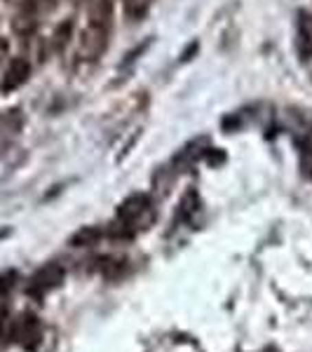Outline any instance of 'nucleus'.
I'll list each match as a JSON object with an SVG mask.
<instances>
[{"label": "nucleus", "instance_id": "6e6552de", "mask_svg": "<svg viewBox=\"0 0 312 352\" xmlns=\"http://www.w3.org/2000/svg\"><path fill=\"white\" fill-rule=\"evenodd\" d=\"M296 47H298V54H300V59H303V61L312 56V26H310L308 14H305V12H300V19H298Z\"/></svg>", "mask_w": 312, "mask_h": 352}, {"label": "nucleus", "instance_id": "423d86ee", "mask_svg": "<svg viewBox=\"0 0 312 352\" xmlns=\"http://www.w3.org/2000/svg\"><path fill=\"white\" fill-rule=\"evenodd\" d=\"M21 124H24V118H21V113L16 109L0 113V144L12 141L21 132Z\"/></svg>", "mask_w": 312, "mask_h": 352}, {"label": "nucleus", "instance_id": "4468645a", "mask_svg": "<svg viewBox=\"0 0 312 352\" xmlns=\"http://www.w3.org/2000/svg\"><path fill=\"white\" fill-rule=\"evenodd\" d=\"M8 3L19 5V8H28V5H31V0H8Z\"/></svg>", "mask_w": 312, "mask_h": 352}, {"label": "nucleus", "instance_id": "f257e3e1", "mask_svg": "<svg viewBox=\"0 0 312 352\" xmlns=\"http://www.w3.org/2000/svg\"><path fill=\"white\" fill-rule=\"evenodd\" d=\"M118 219L127 230L146 228V223H151L153 219V202L148 195H129L127 200L118 209Z\"/></svg>", "mask_w": 312, "mask_h": 352}, {"label": "nucleus", "instance_id": "7ed1b4c3", "mask_svg": "<svg viewBox=\"0 0 312 352\" xmlns=\"http://www.w3.org/2000/svg\"><path fill=\"white\" fill-rule=\"evenodd\" d=\"M64 282V268H61L59 263H47L43 265L41 270L36 272V275L28 280V296H36L41 298L45 296L47 292H52V289H56Z\"/></svg>", "mask_w": 312, "mask_h": 352}, {"label": "nucleus", "instance_id": "20e7f679", "mask_svg": "<svg viewBox=\"0 0 312 352\" xmlns=\"http://www.w3.org/2000/svg\"><path fill=\"white\" fill-rule=\"evenodd\" d=\"M10 336H12L16 343H21L26 350H33L38 343H41V322H38L36 315H21L19 320L12 322V329H10Z\"/></svg>", "mask_w": 312, "mask_h": 352}, {"label": "nucleus", "instance_id": "9d476101", "mask_svg": "<svg viewBox=\"0 0 312 352\" xmlns=\"http://www.w3.org/2000/svg\"><path fill=\"white\" fill-rule=\"evenodd\" d=\"M101 228H96V226H85V228H80L76 232V235L71 237V247L80 249V247H92V244H96L101 240Z\"/></svg>", "mask_w": 312, "mask_h": 352}, {"label": "nucleus", "instance_id": "9b49d317", "mask_svg": "<svg viewBox=\"0 0 312 352\" xmlns=\"http://www.w3.org/2000/svg\"><path fill=\"white\" fill-rule=\"evenodd\" d=\"M71 28H73V24L71 21H64L59 28H56V33H54V47L59 50V47H64L66 45V41L71 38Z\"/></svg>", "mask_w": 312, "mask_h": 352}, {"label": "nucleus", "instance_id": "1a4fd4ad", "mask_svg": "<svg viewBox=\"0 0 312 352\" xmlns=\"http://www.w3.org/2000/svg\"><path fill=\"white\" fill-rule=\"evenodd\" d=\"M36 14H33L31 5L28 8H21V12L12 19V31L16 33V36H31L33 31H36Z\"/></svg>", "mask_w": 312, "mask_h": 352}, {"label": "nucleus", "instance_id": "0eeeda50", "mask_svg": "<svg viewBox=\"0 0 312 352\" xmlns=\"http://www.w3.org/2000/svg\"><path fill=\"white\" fill-rule=\"evenodd\" d=\"M113 19V3L111 0H89V19L87 24L109 28Z\"/></svg>", "mask_w": 312, "mask_h": 352}, {"label": "nucleus", "instance_id": "f03ea898", "mask_svg": "<svg viewBox=\"0 0 312 352\" xmlns=\"http://www.w3.org/2000/svg\"><path fill=\"white\" fill-rule=\"evenodd\" d=\"M106 45H109V28L87 24L80 33V43H78V54L87 61H94L104 54Z\"/></svg>", "mask_w": 312, "mask_h": 352}, {"label": "nucleus", "instance_id": "39448f33", "mask_svg": "<svg viewBox=\"0 0 312 352\" xmlns=\"http://www.w3.org/2000/svg\"><path fill=\"white\" fill-rule=\"evenodd\" d=\"M28 76H31V64L24 59V56H16L5 68L3 78H0V92H14L16 87H21Z\"/></svg>", "mask_w": 312, "mask_h": 352}, {"label": "nucleus", "instance_id": "ddd939ff", "mask_svg": "<svg viewBox=\"0 0 312 352\" xmlns=\"http://www.w3.org/2000/svg\"><path fill=\"white\" fill-rule=\"evenodd\" d=\"M124 5H127V12L136 16L148 8V0H124Z\"/></svg>", "mask_w": 312, "mask_h": 352}, {"label": "nucleus", "instance_id": "f8f14e48", "mask_svg": "<svg viewBox=\"0 0 312 352\" xmlns=\"http://www.w3.org/2000/svg\"><path fill=\"white\" fill-rule=\"evenodd\" d=\"M14 280H16L14 270H8V272H3V275H0V296H5V294L14 287Z\"/></svg>", "mask_w": 312, "mask_h": 352}]
</instances>
